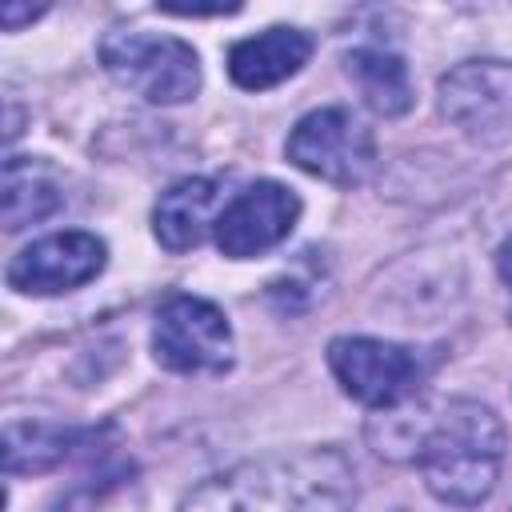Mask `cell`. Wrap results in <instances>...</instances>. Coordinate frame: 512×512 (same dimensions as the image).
Listing matches in <instances>:
<instances>
[{"instance_id": "obj_1", "label": "cell", "mask_w": 512, "mask_h": 512, "mask_svg": "<svg viewBox=\"0 0 512 512\" xmlns=\"http://www.w3.org/2000/svg\"><path fill=\"white\" fill-rule=\"evenodd\" d=\"M356 472L340 448L244 460L200 484L180 512H352Z\"/></svg>"}, {"instance_id": "obj_2", "label": "cell", "mask_w": 512, "mask_h": 512, "mask_svg": "<svg viewBox=\"0 0 512 512\" xmlns=\"http://www.w3.org/2000/svg\"><path fill=\"white\" fill-rule=\"evenodd\" d=\"M504 452V420L480 400H448L416 440V460L428 492L452 508H476L492 496Z\"/></svg>"}, {"instance_id": "obj_3", "label": "cell", "mask_w": 512, "mask_h": 512, "mask_svg": "<svg viewBox=\"0 0 512 512\" xmlns=\"http://www.w3.org/2000/svg\"><path fill=\"white\" fill-rule=\"evenodd\" d=\"M104 72L148 104H184L200 92V60L192 44L156 32L112 28L100 40Z\"/></svg>"}, {"instance_id": "obj_4", "label": "cell", "mask_w": 512, "mask_h": 512, "mask_svg": "<svg viewBox=\"0 0 512 512\" xmlns=\"http://www.w3.org/2000/svg\"><path fill=\"white\" fill-rule=\"evenodd\" d=\"M232 324L204 296H168L152 320V356L180 376H220L232 368Z\"/></svg>"}, {"instance_id": "obj_5", "label": "cell", "mask_w": 512, "mask_h": 512, "mask_svg": "<svg viewBox=\"0 0 512 512\" xmlns=\"http://www.w3.org/2000/svg\"><path fill=\"white\" fill-rule=\"evenodd\" d=\"M284 152L300 172L340 188L364 184L376 168V136L348 108H316L300 116Z\"/></svg>"}, {"instance_id": "obj_6", "label": "cell", "mask_w": 512, "mask_h": 512, "mask_svg": "<svg viewBox=\"0 0 512 512\" xmlns=\"http://www.w3.org/2000/svg\"><path fill=\"white\" fill-rule=\"evenodd\" d=\"M440 112L472 144L496 148L512 140V64L508 60H464L436 84Z\"/></svg>"}, {"instance_id": "obj_7", "label": "cell", "mask_w": 512, "mask_h": 512, "mask_svg": "<svg viewBox=\"0 0 512 512\" xmlns=\"http://www.w3.org/2000/svg\"><path fill=\"white\" fill-rule=\"evenodd\" d=\"M328 368L344 388V396L376 412L404 404L420 380L416 352L376 336H336L328 344Z\"/></svg>"}, {"instance_id": "obj_8", "label": "cell", "mask_w": 512, "mask_h": 512, "mask_svg": "<svg viewBox=\"0 0 512 512\" xmlns=\"http://www.w3.org/2000/svg\"><path fill=\"white\" fill-rule=\"evenodd\" d=\"M108 248L92 232H52L8 260V288L24 296H60L104 272Z\"/></svg>"}, {"instance_id": "obj_9", "label": "cell", "mask_w": 512, "mask_h": 512, "mask_svg": "<svg viewBox=\"0 0 512 512\" xmlns=\"http://www.w3.org/2000/svg\"><path fill=\"white\" fill-rule=\"evenodd\" d=\"M300 220V196L276 180H260L232 196L216 220V248L228 260H252L288 240Z\"/></svg>"}, {"instance_id": "obj_10", "label": "cell", "mask_w": 512, "mask_h": 512, "mask_svg": "<svg viewBox=\"0 0 512 512\" xmlns=\"http://www.w3.org/2000/svg\"><path fill=\"white\" fill-rule=\"evenodd\" d=\"M308 56H312V36L304 28L276 24L228 48V76L248 92H264L296 76L308 64Z\"/></svg>"}, {"instance_id": "obj_11", "label": "cell", "mask_w": 512, "mask_h": 512, "mask_svg": "<svg viewBox=\"0 0 512 512\" xmlns=\"http://www.w3.org/2000/svg\"><path fill=\"white\" fill-rule=\"evenodd\" d=\"M220 212H224L220 180L188 176V180H176L168 192H160L152 208V232L168 252H188L204 244L208 232H216Z\"/></svg>"}, {"instance_id": "obj_12", "label": "cell", "mask_w": 512, "mask_h": 512, "mask_svg": "<svg viewBox=\"0 0 512 512\" xmlns=\"http://www.w3.org/2000/svg\"><path fill=\"white\" fill-rule=\"evenodd\" d=\"M348 80L356 84L360 100L376 112V116H404L412 108V80H408V64L396 52L384 48H356L344 60Z\"/></svg>"}, {"instance_id": "obj_13", "label": "cell", "mask_w": 512, "mask_h": 512, "mask_svg": "<svg viewBox=\"0 0 512 512\" xmlns=\"http://www.w3.org/2000/svg\"><path fill=\"white\" fill-rule=\"evenodd\" d=\"M60 208V188L56 180L32 164V160H8L4 164V224L8 232L44 220Z\"/></svg>"}, {"instance_id": "obj_14", "label": "cell", "mask_w": 512, "mask_h": 512, "mask_svg": "<svg viewBox=\"0 0 512 512\" xmlns=\"http://www.w3.org/2000/svg\"><path fill=\"white\" fill-rule=\"evenodd\" d=\"M76 432L72 428H60V424H20V420H8V432H4V460H8V472H40V468H52L56 460L68 456Z\"/></svg>"}, {"instance_id": "obj_15", "label": "cell", "mask_w": 512, "mask_h": 512, "mask_svg": "<svg viewBox=\"0 0 512 512\" xmlns=\"http://www.w3.org/2000/svg\"><path fill=\"white\" fill-rule=\"evenodd\" d=\"M160 12L168 16H228V12H240L236 4H212V8H200V4H160Z\"/></svg>"}, {"instance_id": "obj_16", "label": "cell", "mask_w": 512, "mask_h": 512, "mask_svg": "<svg viewBox=\"0 0 512 512\" xmlns=\"http://www.w3.org/2000/svg\"><path fill=\"white\" fill-rule=\"evenodd\" d=\"M40 12H44V8H20V4H4V8H0V20H4V28H8V32H16L24 20H36Z\"/></svg>"}, {"instance_id": "obj_17", "label": "cell", "mask_w": 512, "mask_h": 512, "mask_svg": "<svg viewBox=\"0 0 512 512\" xmlns=\"http://www.w3.org/2000/svg\"><path fill=\"white\" fill-rule=\"evenodd\" d=\"M496 272H500V280L512 288V236L496 248Z\"/></svg>"}]
</instances>
